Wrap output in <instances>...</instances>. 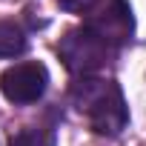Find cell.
Returning <instances> with one entry per match:
<instances>
[{
  "label": "cell",
  "instance_id": "obj_1",
  "mask_svg": "<svg viewBox=\"0 0 146 146\" xmlns=\"http://www.w3.org/2000/svg\"><path fill=\"white\" fill-rule=\"evenodd\" d=\"M72 98H75L80 112H86L98 135H117L126 126V103L115 83L83 78L80 83H75Z\"/></svg>",
  "mask_w": 146,
  "mask_h": 146
},
{
  "label": "cell",
  "instance_id": "obj_2",
  "mask_svg": "<svg viewBox=\"0 0 146 146\" xmlns=\"http://www.w3.org/2000/svg\"><path fill=\"white\" fill-rule=\"evenodd\" d=\"M60 60L66 63V69L72 75H92V72L103 69L109 54H112V46L103 43L89 26L83 29H72L63 40H60Z\"/></svg>",
  "mask_w": 146,
  "mask_h": 146
},
{
  "label": "cell",
  "instance_id": "obj_3",
  "mask_svg": "<svg viewBox=\"0 0 146 146\" xmlns=\"http://www.w3.org/2000/svg\"><path fill=\"white\" fill-rule=\"evenodd\" d=\"M49 86V72L43 63H17L0 75V92L12 103H35Z\"/></svg>",
  "mask_w": 146,
  "mask_h": 146
},
{
  "label": "cell",
  "instance_id": "obj_4",
  "mask_svg": "<svg viewBox=\"0 0 146 146\" xmlns=\"http://www.w3.org/2000/svg\"><path fill=\"white\" fill-rule=\"evenodd\" d=\"M103 43H109L112 49L115 46H120V43H126L129 37H132V12H129V6L123 3V0H112V6H106L95 20H89L86 23Z\"/></svg>",
  "mask_w": 146,
  "mask_h": 146
},
{
  "label": "cell",
  "instance_id": "obj_5",
  "mask_svg": "<svg viewBox=\"0 0 146 146\" xmlns=\"http://www.w3.org/2000/svg\"><path fill=\"white\" fill-rule=\"evenodd\" d=\"M23 49H26V37H23L20 26H15V23H0V57L23 54Z\"/></svg>",
  "mask_w": 146,
  "mask_h": 146
},
{
  "label": "cell",
  "instance_id": "obj_6",
  "mask_svg": "<svg viewBox=\"0 0 146 146\" xmlns=\"http://www.w3.org/2000/svg\"><path fill=\"white\" fill-rule=\"evenodd\" d=\"M9 146H49V143H46V137H43L40 129H23V132H17L12 137Z\"/></svg>",
  "mask_w": 146,
  "mask_h": 146
},
{
  "label": "cell",
  "instance_id": "obj_7",
  "mask_svg": "<svg viewBox=\"0 0 146 146\" xmlns=\"http://www.w3.org/2000/svg\"><path fill=\"white\" fill-rule=\"evenodd\" d=\"M60 3V9H66V12H75V15H86V12H92L100 0H57Z\"/></svg>",
  "mask_w": 146,
  "mask_h": 146
}]
</instances>
